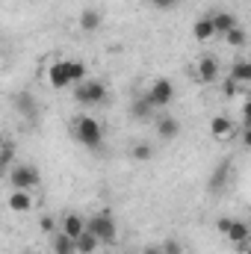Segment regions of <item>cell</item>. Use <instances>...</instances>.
Here are the masks:
<instances>
[{
    "mask_svg": "<svg viewBox=\"0 0 251 254\" xmlns=\"http://www.w3.org/2000/svg\"><path fill=\"white\" fill-rule=\"evenodd\" d=\"M86 77H89V71H86V63H80V60H57V63L48 68V83L54 89L77 86Z\"/></svg>",
    "mask_w": 251,
    "mask_h": 254,
    "instance_id": "1",
    "label": "cell"
},
{
    "mask_svg": "<svg viewBox=\"0 0 251 254\" xmlns=\"http://www.w3.org/2000/svg\"><path fill=\"white\" fill-rule=\"evenodd\" d=\"M74 139L86 148V151H98L101 145H104V127L98 119H92V116H80L77 122H74Z\"/></svg>",
    "mask_w": 251,
    "mask_h": 254,
    "instance_id": "2",
    "label": "cell"
},
{
    "mask_svg": "<svg viewBox=\"0 0 251 254\" xmlns=\"http://www.w3.org/2000/svg\"><path fill=\"white\" fill-rule=\"evenodd\" d=\"M86 231L95 234V240H98L101 246H113L116 237H119V228H116L113 213H95V216H89V219H86Z\"/></svg>",
    "mask_w": 251,
    "mask_h": 254,
    "instance_id": "3",
    "label": "cell"
},
{
    "mask_svg": "<svg viewBox=\"0 0 251 254\" xmlns=\"http://www.w3.org/2000/svg\"><path fill=\"white\" fill-rule=\"evenodd\" d=\"M74 98H77V104H83V107H101L104 101H107V86L101 83V80H83V83H77L74 86Z\"/></svg>",
    "mask_w": 251,
    "mask_h": 254,
    "instance_id": "4",
    "label": "cell"
},
{
    "mask_svg": "<svg viewBox=\"0 0 251 254\" xmlns=\"http://www.w3.org/2000/svg\"><path fill=\"white\" fill-rule=\"evenodd\" d=\"M6 178H9V184H12V190H33V187H39L42 184V175H39V169L36 166H30V163H15L9 172H6Z\"/></svg>",
    "mask_w": 251,
    "mask_h": 254,
    "instance_id": "5",
    "label": "cell"
},
{
    "mask_svg": "<svg viewBox=\"0 0 251 254\" xmlns=\"http://www.w3.org/2000/svg\"><path fill=\"white\" fill-rule=\"evenodd\" d=\"M148 104L154 107V110H163V107H169L172 101H175V86H172V80H166V77H157L154 83H151V89H148Z\"/></svg>",
    "mask_w": 251,
    "mask_h": 254,
    "instance_id": "6",
    "label": "cell"
},
{
    "mask_svg": "<svg viewBox=\"0 0 251 254\" xmlns=\"http://www.w3.org/2000/svg\"><path fill=\"white\" fill-rule=\"evenodd\" d=\"M12 107H15V113H21V116H27V119H36L39 116V101L33 98V92H15L12 95Z\"/></svg>",
    "mask_w": 251,
    "mask_h": 254,
    "instance_id": "7",
    "label": "cell"
},
{
    "mask_svg": "<svg viewBox=\"0 0 251 254\" xmlns=\"http://www.w3.org/2000/svg\"><path fill=\"white\" fill-rule=\"evenodd\" d=\"M225 237H228V243H234V246L249 243V240H251L249 222H243V219H231V222H228V228H225Z\"/></svg>",
    "mask_w": 251,
    "mask_h": 254,
    "instance_id": "8",
    "label": "cell"
},
{
    "mask_svg": "<svg viewBox=\"0 0 251 254\" xmlns=\"http://www.w3.org/2000/svg\"><path fill=\"white\" fill-rule=\"evenodd\" d=\"M60 231L68 234L71 240H77V237L86 231V219H83L80 213H65L63 219H60Z\"/></svg>",
    "mask_w": 251,
    "mask_h": 254,
    "instance_id": "9",
    "label": "cell"
},
{
    "mask_svg": "<svg viewBox=\"0 0 251 254\" xmlns=\"http://www.w3.org/2000/svg\"><path fill=\"white\" fill-rule=\"evenodd\" d=\"M198 80L201 83H219V63H216V57L204 54L198 60Z\"/></svg>",
    "mask_w": 251,
    "mask_h": 254,
    "instance_id": "10",
    "label": "cell"
},
{
    "mask_svg": "<svg viewBox=\"0 0 251 254\" xmlns=\"http://www.w3.org/2000/svg\"><path fill=\"white\" fill-rule=\"evenodd\" d=\"M210 21H213V30H216V36H225V33H231V30L237 27V15H234V12H228V9H222V12H213V15H210Z\"/></svg>",
    "mask_w": 251,
    "mask_h": 254,
    "instance_id": "11",
    "label": "cell"
},
{
    "mask_svg": "<svg viewBox=\"0 0 251 254\" xmlns=\"http://www.w3.org/2000/svg\"><path fill=\"white\" fill-rule=\"evenodd\" d=\"M9 210L12 213H30L33 210V195L27 190H12V195H9Z\"/></svg>",
    "mask_w": 251,
    "mask_h": 254,
    "instance_id": "12",
    "label": "cell"
},
{
    "mask_svg": "<svg viewBox=\"0 0 251 254\" xmlns=\"http://www.w3.org/2000/svg\"><path fill=\"white\" fill-rule=\"evenodd\" d=\"M101 24H104L101 9L89 6V9H83V12H80V27H83L86 33H98V30H101Z\"/></svg>",
    "mask_w": 251,
    "mask_h": 254,
    "instance_id": "13",
    "label": "cell"
},
{
    "mask_svg": "<svg viewBox=\"0 0 251 254\" xmlns=\"http://www.w3.org/2000/svg\"><path fill=\"white\" fill-rule=\"evenodd\" d=\"M157 136H160V139H166V142L178 139V136H181V122H178V119H172V116H163V119L157 122Z\"/></svg>",
    "mask_w": 251,
    "mask_h": 254,
    "instance_id": "14",
    "label": "cell"
},
{
    "mask_svg": "<svg viewBox=\"0 0 251 254\" xmlns=\"http://www.w3.org/2000/svg\"><path fill=\"white\" fill-rule=\"evenodd\" d=\"M51 252L54 254H77V249H74V240L57 228V231L51 234Z\"/></svg>",
    "mask_w": 251,
    "mask_h": 254,
    "instance_id": "15",
    "label": "cell"
},
{
    "mask_svg": "<svg viewBox=\"0 0 251 254\" xmlns=\"http://www.w3.org/2000/svg\"><path fill=\"white\" fill-rule=\"evenodd\" d=\"M228 80H234L237 86H246V83L251 80V63L237 60V63L231 65V71H228Z\"/></svg>",
    "mask_w": 251,
    "mask_h": 254,
    "instance_id": "16",
    "label": "cell"
},
{
    "mask_svg": "<svg viewBox=\"0 0 251 254\" xmlns=\"http://www.w3.org/2000/svg\"><path fill=\"white\" fill-rule=\"evenodd\" d=\"M192 36H195L198 42H210V39H216V30H213L210 15H204V18H198V21L192 24Z\"/></svg>",
    "mask_w": 251,
    "mask_h": 254,
    "instance_id": "17",
    "label": "cell"
},
{
    "mask_svg": "<svg viewBox=\"0 0 251 254\" xmlns=\"http://www.w3.org/2000/svg\"><path fill=\"white\" fill-rule=\"evenodd\" d=\"M210 133H213L216 139H228V136H234V122H231L228 116H216V119L210 122Z\"/></svg>",
    "mask_w": 251,
    "mask_h": 254,
    "instance_id": "18",
    "label": "cell"
},
{
    "mask_svg": "<svg viewBox=\"0 0 251 254\" xmlns=\"http://www.w3.org/2000/svg\"><path fill=\"white\" fill-rule=\"evenodd\" d=\"M74 249H77V254H95L98 249H101V243L95 240V234H89V231H83L77 240H74Z\"/></svg>",
    "mask_w": 251,
    "mask_h": 254,
    "instance_id": "19",
    "label": "cell"
},
{
    "mask_svg": "<svg viewBox=\"0 0 251 254\" xmlns=\"http://www.w3.org/2000/svg\"><path fill=\"white\" fill-rule=\"evenodd\" d=\"M130 116H133L136 122H145V119L154 116V107L148 104V98H136V101L130 104Z\"/></svg>",
    "mask_w": 251,
    "mask_h": 254,
    "instance_id": "20",
    "label": "cell"
},
{
    "mask_svg": "<svg viewBox=\"0 0 251 254\" xmlns=\"http://www.w3.org/2000/svg\"><path fill=\"white\" fill-rule=\"evenodd\" d=\"M228 175H231V163L225 160V163H219V166H216V172H213V178H210V190L219 192L225 184H228Z\"/></svg>",
    "mask_w": 251,
    "mask_h": 254,
    "instance_id": "21",
    "label": "cell"
},
{
    "mask_svg": "<svg viewBox=\"0 0 251 254\" xmlns=\"http://www.w3.org/2000/svg\"><path fill=\"white\" fill-rule=\"evenodd\" d=\"M130 157H133L136 163H148V160H154V148H151L148 142H139V145L130 148Z\"/></svg>",
    "mask_w": 251,
    "mask_h": 254,
    "instance_id": "22",
    "label": "cell"
},
{
    "mask_svg": "<svg viewBox=\"0 0 251 254\" xmlns=\"http://www.w3.org/2000/svg\"><path fill=\"white\" fill-rule=\"evenodd\" d=\"M222 39H225V42H228V45H231V48H243V45H246V42H249V36H246V30H243V27H240V24H237V27H234V30H231V33H225V36H222Z\"/></svg>",
    "mask_w": 251,
    "mask_h": 254,
    "instance_id": "23",
    "label": "cell"
},
{
    "mask_svg": "<svg viewBox=\"0 0 251 254\" xmlns=\"http://www.w3.org/2000/svg\"><path fill=\"white\" fill-rule=\"evenodd\" d=\"M12 166H15V145H12V142H3V145H0V169L9 172Z\"/></svg>",
    "mask_w": 251,
    "mask_h": 254,
    "instance_id": "24",
    "label": "cell"
},
{
    "mask_svg": "<svg viewBox=\"0 0 251 254\" xmlns=\"http://www.w3.org/2000/svg\"><path fill=\"white\" fill-rule=\"evenodd\" d=\"M39 228H42L45 234H54L60 225H57V219H54V216H48V213H45V216H39Z\"/></svg>",
    "mask_w": 251,
    "mask_h": 254,
    "instance_id": "25",
    "label": "cell"
},
{
    "mask_svg": "<svg viewBox=\"0 0 251 254\" xmlns=\"http://www.w3.org/2000/svg\"><path fill=\"white\" fill-rule=\"evenodd\" d=\"M160 249H163V254H184L178 240H166V243H160Z\"/></svg>",
    "mask_w": 251,
    "mask_h": 254,
    "instance_id": "26",
    "label": "cell"
},
{
    "mask_svg": "<svg viewBox=\"0 0 251 254\" xmlns=\"http://www.w3.org/2000/svg\"><path fill=\"white\" fill-rule=\"evenodd\" d=\"M222 95L225 98H234L237 95V83L234 80H222Z\"/></svg>",
    "mask_w": 251,
    "mask_h": 254,
    "instance_id": "27",
    "label": "cell"
},
{
    "mask_svg": "<svg viewBox=\"0 0 251 254\" xmlns=\"http://www.w3.org/2000/svg\"><path fill=\"white\" fill-rule=\"evenodd\" d=\"M175 3H178V0H151V6H157V9H163V12H166V9H172Z\"/></svg>",
    "mask_w": 251,
    "mask_h": 254,
    "instance_id": "28",
    "label": "cell"
},
{
    "mask_svg": "<svg viewBox=\"0 0 251 254\" xmlns=\"http://www.w3.org/2000/svg\"><path fill=\"white\" fill-rule=\"evenodd\" d=\"M139 254H163V249H160V246H148L145 252H139Z\"/></svg>",
    "mask_w": 251,
    "mask_h": 254,
    "instance_id": "29",
    "label": "cell"
},
{
    "mask_svg": "<svg viewBox=\"0 0 251 254\" xmlns=\"http://www.w3.org/2000/svg\"><path fill=\"white\" fill-rule=\"evenodd\" d=\"M3 178H6V169H0V181H3Z\"/></svg>",
    "mask_w": 251,
    "mask_h": 254,
    "instance_id": "30",
    "label": "cell"
},
{
    "mask_svg": "<svg viewBox=\"0 0 251 254\" xmlns=\"http://www.w3.org/2000/svg\"><path fill=\"white\" fill-rule=\"evenodd\" d=\"M125 254H139V252H125Z\"/></svg>",
    "mask_w": 251,
    "mask_h": 254,
    "instance_id": "31",
    "label": "cell"
},
{
    "mask_svg": "<svg viewBox=\"0 0 251 254\" xmlns=\"http://www.w3.org/2000/svg\"><path fill=\"white\" fill-rule=\"evenodd\" d=\"M0 145H3V136H0Z\"/></svg>",
    "mask_w": 251,
    "mask_h": 254,
    "instance_id": "32",
    "label": "cell"
},
{
    "mask_svg": "<svg viewBox=\"0 0 251 254\" xmlns=\"http://www.w3.org/2000/svg\"><path fill=\"white\" fill-rule=\"evenodd\" d=\"M30 254H39V252H30Z\"/></svg>",
    "mask_w": 251,
    "mask_h": 254,
    "instance_id": "33",
    "label": "cell"
},
{
    "mask_svg": "<svg viewBox=\"0 0 251 254\" xmlns=\"http://www.w3.org/2000/svg\"><path fill=\"white\" fill-rule=\"evenodd\" d=\"M0 60H3V54H0Z\"/></svg>",
    "mask_w": 251,
    "mask_h": 254,
    "instance_id": "34",
    "label": "cell"
}]
</instances>
